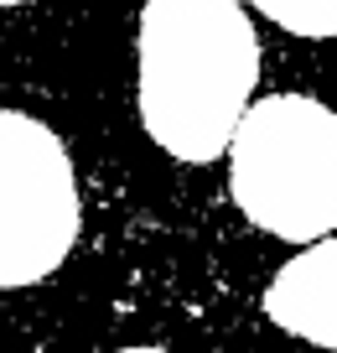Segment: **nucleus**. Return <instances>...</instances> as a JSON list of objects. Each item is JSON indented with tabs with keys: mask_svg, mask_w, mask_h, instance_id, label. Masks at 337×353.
Segmentation results:
<instances>
[{
	"mask_svg": "<svg viewBox=\"0 0 337 353\" xmlns=\"http://www.w3.org/2000/svg\"><path fill=\"white\" fill-rule=\"evenodd\" d=\"M260 78V37L239 0H145L141 120L176 161L234 145Z\"/></svg>",
	"mask_w": 337,
	"mask_h": 353,
	"instance_id": "nucleus-1",
	"label": "nucleus"
},
{
	"mask_svg": "<svg viewBox=\"0 0 337 353\" xmlns=\"http://www.w3.org/2000/svg\"><path fill=\"white\" fill-rule=\"evenodd\" d=\"M234 203L275 239H322L337 229V110L275 94L234 130Z\"/></svg>",
	"mask_w": 337,
	"mask_h": 353,
	"instance_id": "nucleus-2",
	"label": "nucleus"
},
{
	"mask_svg": "<svg viewBox=\"0 0 337 353\" xmlns=\"http://www.w3.org/2000/svg\"><path fill=\"white\" fill-rule=\"evenodd\" d=\"M78 239V188L42 120L0 110V291L52 276Z\"/></svg>",
	"mask_w": 337,
	"mask_h": 353,
	"instance_id": "nucleus-3",
	"label": "nucleus"
},
{
	"mask_svg": "<svg viewBox=\"0 0 337 353\" xmlns=\"http://www.w3.org/2000/svg\"><path fill=\"white\" fill-rule=\"evenodd\" d=\"M265 312L296 338L316 348H337V239H316L306 254L280 265Z\"/></svg>",
	"mask_w": 337,
	"mask_h": 353,
	"instance_id": "nucleus-4",
	"label": "nucleus"
},
{
	"mask_svg": "<svg viewBox=\"0 0 337 353\" xmlns=\"http://www.w3.org/2000/svg\"><path fill=\"white\" fill-rule=\"evenodd\" d=\"M254 11L296 37H337V0H254Z\"/></svg>",
	"mask_w": 337,
	"mask_h": 353,
	"instance_id": "nucleus-5",
	"label": "nucleus"
},
{
	"mask_svg": "<svg viewBox=\"0 0 337 353\" xmlns=\"http://www.w3.org/2000/svg\"><path fill=\"white\" fill-rule=\"evenodd\" d=\"M120 353H166V348H120Z\"/></svg>",
	"mask_w": 337,
	"mask_h": 353,
	"instance_id": "nucleus-6",
	"label": "nucleus"
},
{
	"mask_svg": "<svg viewBox=\"0 0 337 353\" xmlns=\"http://www.w3.org/2000/svg\"><path fill=\"white\" fill-rule=\"evenodd\" d=\"M0 6H21V0H0Z\"/></svg>",
	"mask_w": 337,
	"mask_h": 353,
	"instance_id": "nucleus-7",
	"label": "nucleus"
}]
</instances>
